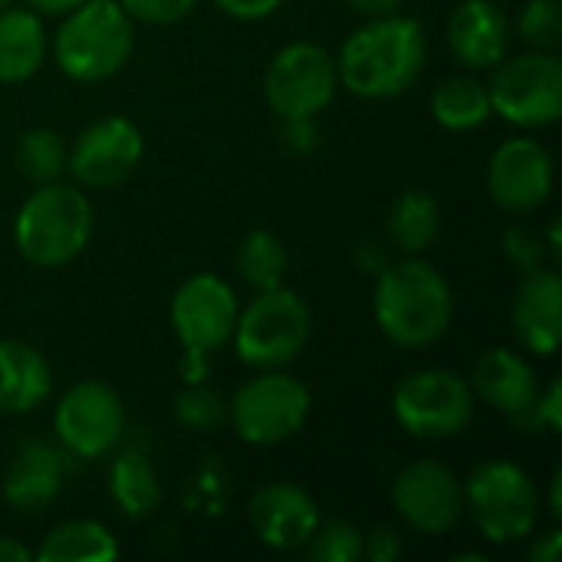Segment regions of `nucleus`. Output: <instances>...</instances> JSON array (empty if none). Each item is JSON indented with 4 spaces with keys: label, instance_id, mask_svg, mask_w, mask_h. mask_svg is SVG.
I'll list each match as a JSON object with an SVG mask.
<instances>
[{
    "label": "nucleus",
    "instance_id": "obj_1",
    "mask_svg": "<svg viewBox=\"0 0 562 562\" xmlns=\"http://www.w3.org/2000/svg\"><path fill=\"white\" fill-rule=\"evenodd\" d=\"M428 36L425 26L412 16L385 13L369 16L336 56L339 86L359 99H392L415 86L425 69Z\"/></svg>",
    "mask_w": 562,
    "mask_h": 562
},
{
    "label": "nucleus",
    "instance_id": "obj_2",
    "mask_svg": "<svg viewBox=\"0 0 562 562\" xmlns=\"http://www.w3.org/2000/svg\"><path fill=\"white\" fill-rule=\"evenodd\" d=\"M372 306L375 323L389 342L402 349H425L448 333L454 316V293L438 267L418 254H408L379 273Z\"/></svg>",
    "mask_w": 562,
    "mask_h": 562
},
{
    "label": "nucleus",
    "instance_id": "obj_3",
    "mask_svg": "<svg viewBox=\"0 0 562 562\" xmlns=\"http://www.w3.org/2000/svg\"><path fill=\"white\" fill-rule=\"evenodd\" d=\"M135 49V20L119 0H82L53 36L59 69L76 82L112 79Z\"/></svg>",
    "mask_w": 562,
    "mask_h": 562
},
{
    "label": "nucleus",
    "instance_id": "obj_4",
    "mask_svg": "<svg viewBox=\"0 0 562 562\" xmlns=\"http://www.w3.org/2000/svg\"><path fill=\"white\" fill-rule=\"evenodd\" d=\"M92 237V204L76 184L49 181L23 201L13 240L26 263L63 267L76 260Z\"/></svg>",
    "mask_w": 562,
    "mask_h": 562
},
{
    "label": "nucleus",
    "instance_id": "obj_5",
    "mask_svg": "<svg viewBox=\"0 0 562 562\" xmlns=\"http://www.w3.org/2000/svg\"><path fill=\"white\" fill-rule=\"evenodd\" d=\"M310 306L300 293L286 286H273L257 293L234 323L237 359L250 369H283L293 362L310 339Z\"/></svg>",
    "mask_w": 562,
    "mask_h": 562
},
{
    "label": "nucleus",
    "instance_id": "obj_6",
    "mask_svg": "<svg viewBox=\"0 0 562 562\" xmlns=\"http://www.w3.org/2000/svg\"><path fill=\"white\" fill-rule=\"evenodd\" d=\"M464 487V504L477 530L491 543H517L537 530L540 494L530 474L514 461H484L471 471Z\"/></svg>",
    "mask_w": 562,
    "mask_h": 562
},
{
    "label": "nucleus",
    "instance_id": "obj_7",
    "mask_svg": "<svg viewBox=\"0 0 562 562\" xmlns=\"http://www.w3.org/2000/svg\"><path fill=\"white\" fill-rule=\"evenodd\" d=\"M494 115L520 128H543L562 115V63L557 53L527 49L501 59L487 82Z\"/></svg>",
    "mask_w": 562,
    "mask_h": 562
},
{
    "label": "nucleus",
    "instance_id": "obj_8",
    "mask_svg": "<svg viewBox=\"0 0 562 562\" xmlns=\"http://www.w3.org/2000/svg\"><path fill=\"white\" fill-rule=\"evenodd\" d=\"M310 389L300 379L267 369L237 389V395L227 402V422L240 441L267 448L300 435L310 418Z\"/></svg>",
    "mask_w": 562,
    "mask_h": 562
},
{
    "label": "nucleus",
    "instance_id": "obj_9",
    "mask_svg": "<svg viewBox=\"0 0 562 562\" xmlns=\"http://www.w3.org/2000/svg\"><path fill=\"white\" fill-rule=\"evenodd\" d=\"M474 389L451 369H422L408 375L395 395V422L422 441H445L461 435L474 418Z\"/></svg>",
    "mask_w": 562,
    "mask_h": 562
},
{
    "label": "nucleus",
    "instance_id": "obj_10",
    "mask_svg": "<svg viewBox=\"0 0 562 562\" xmlns=\"http://www.w3.org/2000/svg\"><path fill=\"white\" fill-rule=\"evenodd\" d=\"M339 89L336 59L319 43H290L283 46L267 72L263 95L280 119H313L319 115Z\"/></svg>",
    "mask_w": 562,
    "mask_h": 562
},
{
    "label": "nucleus",
    "instance_id": "obj_11",
    "mask_svg": "<svg viewBox=\"0 0 562 562\" xmlns=\"http://www.w3.org/2000/svg\"><path fill=\"white\" fill-rule=\"evenodd\" d=\"M53 431L66 454L72 458H102L109 454L125 431V405L119 392L99 379L76 382L53 412Z\"/></svg>",
    "mask_w": 562,
    "mask_h": 562
},
{
    "label": "nucleus",
    "instance_id": "obj_12",
    "mask_svg": "<svg viewBox=\"0 0 562 562\" xmlns=\"http://www.w3.org/2000/svg\"><path fill=\"white\" fill-rule=\"evenodd\" d=\"M237 296L214 273L188 277L171 296V329L188 356H207L221 349L237 323Z\"/></svg>",
    "mask_w": 562,
    "mask_h": 562
},
{
    "label": "nucleus",
    "instance_id": "obj_13",
    "mask_svg": "<svg viewBox=\"0 0 562 562\" xmlns=\"http://www.w3.org/2000/svg\"><path fill=\"white\" fill-rule=\"evenodd\" d=\"M142 128L125 115L92 122L66 151V168L82 188H115L142 161Z\"/></svg>",
    "mask_w": 562,
    "mask_h": 562
},
{
    "label": "nucleus",
    "instance_id": "obj_14",
    "mask_svg": "<svg viewBox=\"0 0 562 562\" xmlns=\"http://www.w3.org/2000/svg\"><path fill=\"white\" fill-rule=\"evenodd\" d=\"M392 501L398 517L428 537L448 533L464 510V487L458 474L441 461H415L398 471L392 484Z\"/></svg>",
    "mask_w": 562,
    "mask_h": 562
},
{
    "label": "nucleus",
    "instance_id": "obj_15",
    "mask_svg": "<svg viewBox=\"0 0 562 562\" xmlns=\"http://www.w3.org/2000/svg\"><path fill=\"white\" fill-rule=\"evenodd\" d=\"M491 198L510 214L537 211L553 191V158L537 138H510L504 142L487 168Z\"/></svg>",
    "mask_w": 562,
    "mask_h": 562
},
{
    "label": "nucleus",
    "instance_id": "obj_16",
    "mask_svg": "<svg viewBox=\"0 0 562 562\" xmlns=\"http://www.w3.org/2000/svg\"><path fill=\"white\" fill-rule=\"evenodd\" d=\"M250 527L270 550H300L319 527L316 501L290 481L263 484L250 497Z\"/></svg>",
    "mask_w": 562,
    "mask_h": 562
},
{
    "label": "nucleus",
    "instance_id": "obj_17",
    "mask_svg": "<svg viewBox=\"0 0 562 562\" xmlns=\"http://www.w3.org/2000/svg\"><path fill=\"white\" fill-rule=\"evenodd\" d=\"M63 481H66V451L43 438H26L3 474L0 494L13 510L40 514L59 497Z\"/></svg>",
    "mask_w": 562,
    "mask_h": 562
},
{
    "label": "nucleus",
    "instance_id": "obj_18",
    "mask_svg": "<svg viewBox=\"0 0 562 562\" xmlns=\"http://www.w3.org/2000/svg\"><path fill=\"white\" fill-rule=\"evenodd\" d=\"M468 382L474 389V398H481L484 405H491L494 412L510 415V418H527L540 395L533 366L507 346L487 349L474 362V372Z\"/></svg>",
    "mask_w": 562,
    "mask_h": 562
},
{
    "label": "nucleus",
    "instance_id": "obj_19",
    "mask_svg": "<svg viewBox=\"0 0 562 562\" xmlns=\"http://www.w3.org/2000/svg\"><path fill=\"white\" fill-rule=\"evenodd\" d=\"M448 46L468 69H494L510 53V20L494 0H461L448 20Z\"/></svg>",
    "mask_w": 562,
    "mask_h": 562
},
{
    "label": "nucleus",
    "instance_id": "obj_20",
    "mask_svg": "<svg viewBox=\"0 0 562 562\" xmlns=\"http://www.w3.org/2000/svg\"><path fill=\"white\" fill-rule=\"evenodd\" d=\"M517 339L537 352L553 356L562 342V280L550 270H530L514 300Z\"/></svg>",
    "mask_w": 562,
    "mask_h": 562
},
{
    "label": "nucleus",
    "instance_id": "obj_21",
    "mask_svg": "<svg viewBox=\"0 0 562 562\" xmlns=\"http://www.w3.org/2000/svg\"><path fill=\"white\" fill-rule=\"evenodd\" d=\"M53 392V372L43 352L20 339H0V412L26 415Z\"/></svg>",
    "mask_w": 562,
    "mask_h": 562
},
{
    "label": "nucleus",
    "instance_id": "obj_22",
    "mask_svg": "<svg viewBox=\"0 0 562 562\" xmlns=\"http://www.w3.org/2000/svg\"><path fill=\"white\" fill-rule=\"evenodd\" d=\"M46 59V30L30 7H0V82H26Z\"/></svg>",
    "mask_w": 562,
    "mask_h": 562
},
{
    "label": "nucleus",
    "instance_id": "obj_23",
    "mask_svg": "<svg viewBox=\"0 0 562 562\" xmlns=\"http://www.w3.org/2000/svg\"><path fill=\"white\" fill-rule=\"evenodd\" d=\"M109 494L119 504V510L125 517H132V520H142L151 510H158V504H161V484H158V474H155L151 461L142 451L125 448L112 461Z\"/></svg>",
    "mask_w": 562,
    "mask_h": 562
},
{
    "label": "nucleus",
    "instance_id": "obj_24",
    "mask_svg": "<svg viewBox=\"0 0 562 562\" xmlns=\"http://www.w3.org/2000/svg\"><path fill=\"white\" fill-rule=\"evenodd\" d=\"M431 115H435V122L441 128H451V132L481 128L494 115L487 86L481 79H474V76H451V79H445L431 92Z\"/></svg>",
    "mask_w": 562,
    "mask_h": 562
},
{
    "label": "nucleus",
    "instance_id": "obj_25",
    "mask_svg": "<svg viewBox=\"0 0 562 562\" xmlns=\"http://www.w3.org/2000/svg\"><path fill=\"white\" fill-rule=\"evenodd\" d=\"M119 557L115 537L95 520H69L46 533L36 550L43 562H109Z\"/></svg>",
    "mask_w": 562,
    "mask_h": 562
},
{
    "label": "nucleus",
    "instance_id": "obj_26",
    "mask_svg": "<svg viewBox=\"0 0 562 562\" xmlns=\"http://www.w3.org/2000/svg\"><path fill=\"white\" fill-rule=\"evenodd\" d=\"M385 231H389V240L402 254H422V250H428L431 240L441 231L438 201L428 191H405V194H398L395 204L389 207Z\"/></svg>",
    "mask_w": 562,
    "mask_h": 562
},
{
    "label": "nucleus",
    "instance_id": "obj_27",
    "mask_svg": "<svg viewBox=\"0 0 562 562\" xmlns=\"http://www.w3.org/2000/svg\"><path fill=\"white\" fill-rule=\"evenodd\" d=\"M290 270V254L283 247V240L270 231H250L237 250V273L244 277V283H250L257 293L283 286Z\"/></svg>",
    "mask_w": 562,
    "mask_h": 562
},
{
    "label": "nucleus",
    "instance_id": "obj_28",
    "mask_svg": "<svg viewBox=\"0 0 562 562\" xmlns=\"http://www.w3.org/2000/svg\"><path fill=\"white\" fill-rule=\"evenodd\" d=\"M16 168L33 184L59 181V175L66 168L63 138L53 128H30V132H23V138L16 142Z\"/></svg>",
    "mask_w": 562,
    "mask_h": 562
},
{
    "label": "nucleus",
    "instance_id": "obj_29",
    "mask_svg": "<svg viewBox=\"0 0 562 562\" xmlns=\"http://www.w3.org/2000/svg\"><path fill=\"white\" fill-rule=\"evenodd\" d=\"M175 418L188 431L207 435L227 422V398L201 382H191L178 398H175Z\"/></svg>",
    "mask_w": 562,
    "mask_h": 562
},
{
    "label": "nucleus",
    "instance_id": "obj_30",
    "mask_svg": "<svg viewBox=\"0 0 562 562\" xmlns=\"http://www.w3.org/2000/svg\"><path fill=\"white\" fill-rule=\"evenodd\" d=\"M306 547L316 562H359L362 560V530L349 520H329V524L319 520Z\"/></svg>",
    "mask_w": 562,
    "mask_h": 562
},
{
    "label": "nucleus",
    "instance_id": "obj_31",
    "mask_svg": "<svg viewBox=\"0 0 562 562\" xmlns=\"http://www.w3.org/2000/svg\"><path fill=\"white\" fill-rule=\"evenodd\" d=\"M517 33L530 49L553 53L562 36V10L560 0H527L517 20Z\"/></svg>",
    "mask_w": 562,
    "mask_h": 562
},
{
    "label": "nucleus",
    "instance_id": "obj_32",
    "mask_svg": "<svg viewBox=\"0 0 562 562\" xmlns=\"http://www.w3.org/2000/svg\"><path fill=\"white\" fill-rule=\"evenodd\" d=\"M122 10L138 20V23H151V26H168V23H178L184 20L198 0H119Z\"/></svg>",
    "mask_w": 562,
    "mask_h": 562
},
{
    "label": "nucleus",
    "instance_id": "obj_33",
    "mask_svg": "<svg viewBox=\"0 0 562 562\" xmlns=\"http://www.w3.org/2000/svg\"><path fill=\"white\" fill-rule=\"evenodd\" d=\"M398 557H402V540L392 527H375L362 533V560L395 562Z\"/></svg>",
    "mask_w": 562,
    "mask_h": 562
},
{
    "label": "nucleus",
    "instance_id": "obj_34",
    "mask_svg": "<svg viewBox=\"0 0 562 562\" xmlns=\"http://www.w3.org/2000/svg\"><path fill=\"white\" fill-rule=\"evenodd\" d=\"M530 418L537 422V425H543V428H550V431H560L562 428V385L560 379L547 389V392H540L537 395V402H533V408H530Z\"/></svg>",
    "mask_w": 562,
    "mask_h": 562
},
{
    "label": "nucleus",
    "instance_id": "obj_35",
    "mask_svg": "<svg viewBox=\"0 0 562 562\" xmlns=\"http://www.w3.org/2000/svg\"><path fill=\"white\" fill-rule=\"evenodd\" d=\"M507 257L517 260V263L530 273V270H540L543 250H540V240H537L533 234H527V231H510V234H507Z\"/></svg>",
    "mask_w": 562,
    "mask_h": 562
},
{
    "label": "nucleus",
    "instance_id": "obj_36",
    "mask_svg": "<svg viewBox=\"0 0 562 562\" xmlns=\"http://www.w3.org/2000/svg\"><path fill=\"white\" fill-rule=\"evenodd\" d=\"M234 20H263L283 7V0H214Z\"/></svg>",
    "mask_w": 562,
    "mask_h": 562
},
{
    "label": "nucleus",
    "instance_id": "obj_37",
    "mask_svg": "<svg viewBox=\"0 0 562 562\" xmlns=\"http://www.w3.org/2000/svg\"><path fill=\"white\" fill-rule=\"evenodd\" d=\"M283 138L293 151H310L316 142L313 119H283Z\"/></svg>",
    "mask_w": 562,
    "mask_h": 562
},
{
    "label": "nucleus",
    "instance_id": "obj_38",
    "mask_svg": "<svg viewBox=\"0 0 562 562\" xmlns=\"http://www.w3.org/2000/svg\"><path fill=\"white\" fill-rule=\"evenodd\" d=\"M560 547H562V533L560 530H550V533H543V537L530 547V560L553 562L557 557H560Z\"/></svg>",
    "mask_w": 562,
    "mask_h": 562
},
{
    "label": "nucleus",
    "instance_id": "obj_39",
    "mask_svg": "<svg viewBox=\"0 0 562 562\" xmlns=\"http://www.w3.org/2000/svg\"><path fill=\"white\" fill-rule=\"evenodd\" d=\"M346 3L362 16H385L402 7V0H346Z\"/></svg>",
    "mask_w": 562,
    "mask_h": 562
},
{
    "label": "nucleus",
    "instance_id": "obj_40",
    "mask_svg": "<svg viewBox=\"0 0 562 562\" xmlns=\"http://www.w3.org/2000/svg\"><path fill=\"white\" fill-rule=\"evenodd\" d=\"M33 13H43V16H66L69 10H76L82 0H23Z\"/></svg>",
    "mask_w": 562,
    "mask_h": 562
},
{
    "label": "nucleus",
    "instance_id": "obj_41",
    "mask_svg": "<svg viewBox=\"0 0 562 562\" xmlns=\"http://www.w3.org/2000/svg\"><path fill=\"white\" fill-rule=\"evenodd\" d=\"M33 557L23 543L10 540V537H0V562H26Z\"/></svg>",
    "mask_w": 562,
    "mask_h": 562
},
{
    "label": "nucleus",
    "instance_id": "obj_42",
    "mask_svg": "<svg viewBox=\"0 0 562 562\" xmlns=\"http://www.w3.org/2000/svg\"><path fill=\"white\" fill-rule=\"evenodd\" d=\"M560 491H562V471H557V474H553V484H550V514H553V517H560L562 514Z\"/></svg>",
    "mask_w": 562,
    "mask_h": 562
},
{
    "label": "nucleus",
    "instance_id": "obj_43",
    "mask_svg": "<svg viewBox=\"0 0 562 562\" xmlns=\"http://www.w3.org/2000/svg\"><path fill=\"white\" fill-rule=\"evenodd\" d=\"M7 3H13V0H0V7H7Z\"/></svg>",
    "mask_w": 562,
    "mask_h": 562
}]
</instances>
